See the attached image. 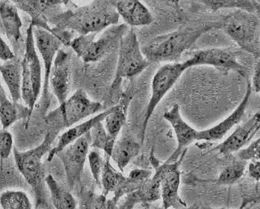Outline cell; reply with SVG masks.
I'll return each instance as SVG.
<instances>
[{
  "mask_svg": "<svg viewBox=\"0 0 260 209\" xmlns=\"http://www.w3.org/2000/svg\"><path fill=\"white\" fill-rule=\"evenodd\" d=\"M70 5L66 11L46 17L48 23L62 30L87 35L116 25L120 17L112 1H92L84 6L70 1Z\"/></svg>",
  "mask_w": 260,
  "mask_h": 209,
  "instance_id": "6da1fadb",
  "label": "cell"
},
{
  "mask_svg": "<svg viewBox=\"0 0 260 209\" xmlns=\"http://www.w3.org/2000/svg\"><path fill=\"white\" fill-rule=\"evenodd\" d=\"M215 28H220L218 21L182 27L152 39L141 47L143 54L150 62H179L183 54L203 35Z\"/></svg>",
  "mask_w": 260,
  "mask_h": 209,
  "instance_id": "7a4b0ae2",
  "label": "cell"
},
{
  "mask_svg": "<svg viewBox=\"0 0 260 209\" xmlns=\"http://www.w3.org/2000/svg\"><path fill=\"white\" fill-rule=\"evenodd\" d=\"M54 138L50 133H46L44 140L38 147L29 149L28 151H20L16 148L13 149L16 166L35 195L36 207H49L48 197L46 191V175L45 165L42 158L46 153L51 150Z\"/></svg>",
  "mask_w": 260,
  "mask_h": 209,
  "instance_id": "3957f363",
  "label": "cell"
},
{
  "mask_svg": "<svg viewBox=\"0 0 260 209\" xmlns=\"http://www.w3.org/2000/svg\"><path fill=\"white\" fill-rule=\"evenodd\" d=\"M151 62L144 57L134 28H129L119 44L115 77L110 91V100L117 103L123 94V79H130L143 73Z\"/></svg>",
  "mask_w": 260,
  "mask_h": 209,
  "instance_id": "277c9868",
  "label": "cell"
},
{
  "mask_svg": "<svg viewBox=\"0 0 260 209\" xmlns=\"http://www.w3.org/2000/svg\"><path fill=\"white\" fill-rule=\"evenodd\" d=\"M102 108L100 102L92 101L83 89H78L65 102L46 115L47 133L55 139L61 131L71 128L83 119L102 111Z\"/></svg>",
  "mask_w": 260,
  "mask_h": 209,
  "instance_id": "5b68a950",
  "label": "cell"
},
{
  "mask_svg": "<svg viewBox=\"0 0 260 209\" xmlns=\"http://www.w3.org/2000/svg\"><path fill=\"white\" fill-rule=\"evenodd\" d=\"M220 28L242 50L260 58V21L253 12L235 10L218 21Z\"/></svg>",
  "mask_w": 260,
  "mask_h": 209,
  "instance_id": "8992f818",
  "label": "cell"
},
{
  "mask_svg": "<svg viewBox=\"0 0 260 209\" xmlns=\"http://www.w3.org/2000/svg\"><path fill=\"white\" fill-rule=\"evenodd\" d=\"M128 30L126 24L113 25L102 31L98 38L99 32L80 35L72 40L71 47L85 63L98 62L119 46Z\"/></svg>",
  "mask_w": 260,
  "mask_h": 209,
  "instance_id": "52a82bcc",
  "label": "cell"
},
{
  "mask_svg": "<svg viewBox=\"0 0 260 209\" xmlns=\"http://www.w3.org/2000/svg\"><path fill=\"white\" fill-rule=\"evenodd\" d=\"M34 26L32 24L27 28L25 51L21 61L22 66V99L34 112V109L40 96L42 89V64L35 47Z\"/></svg>",
  "mask_w": 260,
  "mask_h": 209,
  "instance_id": "ba28073f",
  "label": "cell"
},
{
  "mask_svg": "<svg viewBox=\"0 0 260 209\" xmlns=\"http://www.w3.org/2000/svg\"><path fill=\"white\" fill-rule=\"evenodd\" d=\"M189 68H191V65L190 61L187 59L184 62L166 63L160 66L157 72L155 73L152 81V95H151L150 100L148 101L145 115H144V122H143L141 138H140L142 145L144 142L148 122L150 120L155 109L158 106L163 97L168 93L169 91L176 84L181 76Z\"/></svg>",
  "mask_w": 260,
  "mask_h": 209,
  "instance_id": "9c48e42d",
  "label": "cell"
},
{
  "mask_svg": "<svg viewBox=\"0 0 260 209\" xmlns=\"http://www.w3.org/2000/svg\"><path fill=\"white\" fill-rule=\"evenodd\" d=\"M187 153V152H186ZM186 153H183L178 161L173 163L160 164L152 151L150 161L155 171L160 178V190L162 207L166 209H182L187 207V203L179 195L181 183L180 165L184 160Z\"/></svg>",
  "mask_w": 260,
  "mask_h": 209,
  "instance_id": "30bf717a",
  "label": "cell"
},
{
  "mask_svg": "<svg viewBox=\"0 0 260 209\" xmlns=\"http://www.w3.org/2000/svg\"><path fill=\"white\" fill-rule=\"evenodd\" d=\"M34 39L37 49L40 53L44 63V81L42 85L41 97L40 110L43 115H46L50 104V96L49 93L50 78L52 72L53 64L57 53L63 46L62 41L58 37L54 36L49 31L40 28H34Z\"/></svg>",
  "mask_w": 260,
  "mask_h": 209,
  "instance_id": "8fae6325",
  "label": "cell"
},
{
  "mask_svg": "<svg viewBox=\"0 0 260 209\" xmlns=\"http://www.w3.org/2000/svg\"><path fill=\"white\" fill-rule=\"evenodd\" d=\"M91 142L92 138L89 131L74 143L68 145L57 155L64 167L67 182L70 189H73L80 183Z\"/></svg>",
  "mask_w": 260,
  "mask_h": 209,
  "instance_id": "7c38bea8",
  "label": "cell"
},
{
  "mask_svg": "<svg viewBox=\"0 0 260 209\" xmlns=\"http://www.w3.org/2000/svg\"><path fill=\"white\" fill-rule=\"evenodd\" d=\"M237 51L227 48H210L194 51L189 58L191 67L196 66H211L224 75L237 72L246 77V69L238 61Z\"/></svg>",
  "mask_w": 260,
  "mask_h": 209,
  "instance_id": "4fadbf2b",
  "label": "cell"
},
{
  "mask_svg": "<svg viewBox=\"0 0 260 209\" xmlns=\"http://www.w3.org/2000/svg\"><path fill=\"white\" fill-rule=\"evenodd\" d=\"M105 156V165L102 175V194L108 196L109 194L113 193L112 199L118 203L123 196L136 191L146 181H139L130 176L126 177L121 171L114 169L110 162V157Z\"/></svg>",
  "mask_w": 260,
  "mask_h": 209,
  "instance_id": "5bb4252c",
  "label": "cell"
},
{
  "mask_svg": "<svg viewBox=\"0 0 260 209\" xmlns=\"http://www.w3.org/2000/svg\"><path fill=\"white\" fill-rule=\"evenodd\" d=\"M163 118L171 125L174 134L176 135L177 144H178L175 151L167 159L166 162H175L180 158L183 153L187 152V148L190 145L194 144L196 141H198L199 131L196 130L194 127H191L184 119H182L180 113V107L178 104H173V107L170 110L165 111Z\"/></svg>",
  "mask_w": 260,
  "mask_h": 209,
  "instance_id": "9a60e30c",
  "label": "cell"
},
{
  "mask_svg": "<svg viewBox=\"0 0 260 209\" xmlns=\"http://www.w3.org/2000/svg\"><path fill=\"white\" fill-rule=\"evenodd\" d=\"M260 129V112L254 114L248 120L241 125H238L236 129L233 131L222 143L219 144L212 151L218 152L224 157L231 156L235 153H238L242 149L250 145Z\"/></svg>",
  "mask_w": 260,
  "mask_h": 209,
  "instance_id": "2e32d148",
  "label": "cell"
},
{
  "mask_svg": "<svg viewBox=\"0 0 260 209\" xmlns=\"http://www.w3.org/2000/svg\"><path fill=\"white\" fill-rule=\"evenodd\" d=\"M252 93V87L251 82L247 80L246 93L237 108L233 111L228 117L223 119L221 122L215 125L214 127L210 128L199 131L198 141L203 142H215V141L222 140L225 135L230 132L234 127L242 122L246 108L250 101V96Z\"/></svg>",
  "mask_w": 260,
  "mask_h": 209,
  "instance_id": "e0dca14e",
  "label": "cell"
},
{
  "mask_svg": "<svg viewBox=\"0 0 260 209\" xmlns=\"http://www.w3.org/2000/svg\"><path fill=\"white\" fill-rule=\"evenodd\" d=\"M71 76L72 70L70 54L60 49L54 59L50 78V85L52 93L58 99L59 104L68 100V93L70 89Z\"/></svg>",
  "mask_w": 260,
  "mask_h": 209,
  "instance_id": "ac0fdd59",
  "label": "cell"
},
{
  "mask_svg": "<svg viewBox=\"0 0 260 209\" xmlns=\"http://www.w3.org/2000/svg\"><path fill=\"white\" fill-rule=\"evenodd\" d=\"M0 17L3 32L6 34L7 39L16 54L22 47V20L14 3L4 0L0 1Z\"/></svg>",
  "mask_w": 260,
  "mask_h": 209,
  "instance_id": "d6986e66",
  "label": "cell"
},
{
  "mask_svg": "<svg viewBox=\"0 0 260 209\" xmlns=\"http://www.w3.org/2000/svg\"><path fill=\"white\" fill-rule=\"evenodd\" d=\"M161 199L160 178L157 171L136 191L126 195L118 209H133L137 204L148 205Z\"/></svg>",
  "mask_w": 260,
  "mask_h": 209,
  "instance_id": "ffe728a7",
  "label": "cell"
},
{
  "mask_svg": "<svg viewBox=\"0 0 260 209\" xmlns=\"http://www.w3.org/2000/svg\"><path fill=\"white\" fill-rule=\"evenodd\" d=\"M135 93L134 85H129L122 94L120 101H118V104L113 106L112 111L102 122L110 139L115 142L118 140L119 133L126 125L129 106L134 97Z\"/></svg>",
  "mask_w": 260,
  "mask_h": 209,
  "instance_id": "44dd1931",
  "label": "cell"
},
{
  "mask_svg": "<svg viewBox=\"0 0 260 209\" xmlns=\"http://www.w3.org/2000/svg\"><path fill=\"white\" fill-rule=\"evenodd\" d=\"M111 111H112V107H110L106 111L98 114L96 116L85 121L84 123L73 126V127L62 133V135L58 136V141L57 145L48 153L47 161H52L53 158L55 156L58 155V153L62 151L65 148L68 147V145H72V143H74L75 141L86 135L87 133L89 132L92 130V127H94L95 125L101 123V122H103L106 116Z\"/></svg>",
  "mask_w": 260,
  "mask_h": 209,
  "instance_id": "7402d4cb",
  "label": "cell"
},
{
  "mask_svg": "<svg viewBox=\"0 0 260 209\" xmlns=\"http://www.w3.org/2000/svg\"><path fill=\"white\" fill-rule=\"evenodd\" d=\"M112 2L118 14L127 25L146 26L154 20L149 9L138 0H118Z\"/></svg>",
  "mask_w": 260,
  "mask_h": 209,
  "instance_id": "603a6c76",
  "label": "cell"
},
{
  "mask_svg": "<svg viewBox=\"0 0 260 209\" xmlns=\"http://www.w3.org/2000/svg\"><path fill=\"white\" fill-rule=\"evenodd\" d=\"M32 112L29 107L18 102L10 101L4 86L0 89V122L2 129L8 130L16 121L24 120L28 124Z\"/></svg>",
  "mask_w": 260,
  "mask_h": 209,
  "instance_id": "cb8c5ba5",
  "label": "cell"
},
{
  "mask_svg": "<svg viewBox=\"0 0 260 209\" xmlns=\"http://www.w3.org/2000/svg\"><path fill=\"white\" fill-rule=\"evenodd\" d=\"M248 166L247 161L242 159L234 158L220 171L218 178L215 179H201L196 177H188L186 183L188 184L194 183H205V184H216L220 186H232L240 181L244 176L246 168Z\"/></svg>",
  "mask_w": 260,
  "mask_h": 209,
  "instance_id": "d4e9b609",
  "label": "cell"
},
{
  "mask_svg": "<svg viewBox=\"0 0 260 209\" xmlns=\"http://www.w3.org/2000/svg\"><path fill=\"white\" fill-rule=\"evenodd\" d=\"M142 144L130 135H123L114 144L110 158L116 164L119 171L124 172L129 163L140 154Z\"/></svg>",
  "mask_w": 260,
  "mask_h": 209,
  "instance_id": "484cf974",
  "label": "cell"
},
{
  "mask_svg": "<svg viewBox=\"0 0 260 209\" xmlns=\"http://www.w3.org/2000/svg\"><path fill=\"white\" fill-rule=\"evenodd\" d=\"M1 75L8 87L12 100L18 102L22 98V66L18 59L8 61L1 64Z\"/></svg>",
  "mask_w": 260,
  "mask_h": 209,
  "instance_id": "4316f807",
  "label": "cell"
},
{
  "mask_svg": "<svg viewBox=\"0 0 260 209\" xmlns=\"http://www.w3.org/2000/svg\"><path fill=\"white\" fill-rule=\"evenodd\" d=\"M46 183L54 208L78 209V200L63 188L52 175L46 176Z\"/></svg>",
  "mask_w": 260,
  "mask_h": 209,
  "instance_id": "83f0119b",
  "label": "cell"
},
{
  "mask_svg": "<svg viewBox=\"0 0 260 209\" xmlns=\"http://www.w3.org/2000/svg\"><path fill=\"white\" fill-rule=\"evenodd\" d=\"M118 203L106 195L95 193L87 190L80 192L78 198V209H118Z\"/></svg>",
  "mask_w": 260,
  "mask_h": 209,
  "instance_id": "f1b7e54d",
  "label": "cell"
},
{
  "mask_svg": "<svg viewBox=\"0 0 260 209\" xmlns=\"http://www.w3.org/2000/svg\"><path fill=\"white\" fill-rule=\"evenodd\" d=\"M12 2L14 3L15 5L17 7L18 9L28 13L31 17V20H36L43 17L46 11L57 6V5H59V4H64L65 1H61V0H45V1L16 0Z\"/></svg>",
  "mask_w": 260,
  "mask_h": 209,
  "instance_id": "f546056e",
  "label": "cell"
},
{
  "mask_svg": "<svg viewBox=\"0 0 260 209\" xmlns=\"http://www.w3.org/2000/svg\"><path fill=\"white\" fill-rule=\"evenodd\" d=\"M0 206L2 209H32L30 198L21 190H6L0 194Z\"/></svg>",
  "mask_w": 260,
  "mask_h": 209,
  "instance_id": "4dcf8cb0",
  "label": "cell"
},
{
  "mask_svg": "<svg viewBox=\"0 0 260 209\" xmlns=\"http://www.w3.org/2000/svg\"><path fill=\"white\" fill-rule=\"evenodd\" d=\"M206 7L211 12H216L222 9H236L254 13V1L248 0H201L197 1Z\"/></svg>",
  "mask_w": 260,
  "mask_h": 209,
  "instance_id": "1f68e13d",
  "label": "cell"
},
{
  "mask_svg": "<svg viewBox=\"0 0 260 209\" xmlns=\"http://www.w3.org/2000/svg\"><path fill=\"white\" fill-rule=\"evenodd\" d=\"M90 133L92 138L91 148L101 149L104 151L105 155L111 157L115 141L110 139L102 122L95 125Z\"/></svg>",
  "mask_w": 260,
  "mask_h": 209,
  "instance_id": "d6a6232c",
  "label": "cell"
},
{
  "mask_svg": "<svg viewBox=\"0 0 260 209\" xmlns=\"http://www.w3.org/2000/svg\"><path fill=\"white\" fill-rule=\"evenodd\" d=\"M88 160L92 178L96 185L102 188V175L104 168L105 159L102 157L100 152L92 150L88 153Z\"/></svg>",
  "mask_w": 260,
  "mask_h": 209,
  "instance_id": "836d02e7",
  "label": "cell"
},
{
  "mask_svg": "<svg viewBox=\"0 0 260 209\" xmlns=\"http://www.w3.org/2000/svg\"><path fill=\"white\" fill-rule=\"evenodd\" d=\"M258 203H260V181L255 182L252 188L242 190L240 208L245 209L248 206Z\"/></svg>",
  "mask_w": 260,
  "mask_h": 209,
  "instance_id": "e575fe53",
  "label": "cell"
},
{
  "mask_svg": "<svg viewBox=\"0 0 260 209\" xmlns=\"http://www.w3.org/2000/svg\"><path fill=\"white\" fill-rule=\"evenodd\" d=\"M237 157L246 161H260V138L237 153Z\"/></svg>",
  "mask_w": 260,
  "mask_h": 209,
  "instance_id": "d590c367",
  "label": "cell"
},
{
  "mask_svg": "<svg viewBox=\"0 0 260 209\" xmlns=\"http://www.w3.org/2000/svg\"><path fill=\"white\" fill-rule=\"evenodd\" d=\"M0 149H1V159L4 161L10 157L13 151V137L8 130L2 129L0 134Z\"/></svg>",
  "mask_w": 260,
  "mask_h": 209,
  "instance_id": "8d00e7d4",
  "label": "cell"
},
{
  "mask_svg": "<svg viewBox=\"0 0 260 209\" xmlns=\"http://www.w3.org/2000/svg\"><path fill=\"white\" fill-rule=\"evenodd\" d=\"M0 58L4 62L13 60L16 58V54L14 51H12V49L7 44L4 39H1V43H0Z\"/></svg>",
  "mask_w": 260,
  "mask_h": 209,
  "instance_id": "74e56055",
  "label": "cell"
},
{
  "mask_svg": "<svg viewBox=\"0 0 260 209\" xmlns=\"http://www.w3.org/2000/svg\"><path fill=\"white\" fill-rule=\"evenodd\" d=\"M251 87H252V90H254L260 97V58L257 59L256 63L254 65Z\"/></svg>",
  "mask_w": 260,
  "mask_h": 209,
  "instance_id": "f35d334b",
  "label": "cell"
},
{
  "mask_svg": "<svg viewBox=\"0 0 260 209\" xmlns=\"http://www.w3.org/2000/svg\"><path fill=\"white\" fill-rule=\"evenodd\" d=\"M249 177L254 182L260 181V161H251L247 166Z\"/></svg>",
  "mask_w": 260,
  "mask_h": 209,
  "instance_id": "ab89813d",
  "label": "cell"
},
{
  "mask_svg": "<svg viewBox=\"0 0 260 209\" xmlns=\"http://www.w3.org/2000/svg\"><path fill=\"white\" fill-rule=\"evenodd\" d=\"M254 13L257 15L260 21V4L258 1H254Z\"/></svg>",
  "mask_w": 260,
  "mask_h": 209,
  "instance_id": "60d3db41",
  "label": "cell"
},
{
  "mask_svg": "<svg viewBox=\"0 0 260 209\" xmlns=\"http://www.w3.org/2000/svg\"><path fill=\"white\" fill-rule=\"evenodd\" d=\"M197 209H228V208H224V207H219V208H216V207H206V206H200L198 205V207H197ZM238 209H242L239 207V208Z\"/></svg>",
  "mask_w": 260,
  "mask_h": 209,
  "instance_id": "b9f144b4",
  "label": "cell"
},
{
  "mask_svg": "<svg viewBox=\"0 0 260 209\" xmlns=\"http://www.w3.org/2000/svg\"><path fill=\"white\" fill-rule=\"evenodd\" d=\"M197 207H198V205H196V204H194V205H192V206H190V207H185V208H182V209H197ZM156 209H166V208H164V207H157V208H156Z\"/></svg>",
  "mask_w": 260,
  "mask_h": 209,
  "instance_id": "7bdbcfd3",
  "label": "cell"
},
{
  "mask_svg": "<svg viewBox=\"0 0 260 209\" xmlns=\"http://www.w3.org/2000/svg\"><path fill=\"white\" fill-rule=\"evenodd\" d=\"M36 209H50V208H47V207H36Z\"/></svg>",
  "mask_w": 260,
  "mask_h": 209,
  "instance_id": "ee69618b",
  "label": "cell"
},
{
  "mask_svg": "<svg viewBox=\"0 0 260 209\" xmlns=\"http://www.w3.org/2000/svg\"><path fill=\"white\" fill-rule=\"evenodd\" d=\"M258 4H260V0H259V1H258Z\"/></svg>",
  "mask_w": 260,
  "mask_h": 209,
  "instance_id": "f6af8a7d",
  "label": "cell"
},
{
  "mask_svg": "<svg viewBox=\"0 0 260 209\" xmlns=\"http://www.w3.org/2000/svg\"><path fill=\"white\" fill-rule=\"evenodd\" d=\"M259 138H260V137H259Z\"/></svg>",
  "mask_w": 260,
  "mask_h": 209,
  "instance_id": "bcb514c9",
  "label": "cell"
}]
</instances>
